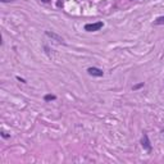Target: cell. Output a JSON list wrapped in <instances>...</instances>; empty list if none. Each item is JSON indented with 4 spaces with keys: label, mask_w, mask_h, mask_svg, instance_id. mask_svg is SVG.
<instances>
[{
    "label": "cell",
    "mask_w": 164,
    "mask_h": 164,
    "mask_svg": "<svg viewBox=\"0 0 164 164\" xmlns=\"http://www.w3.org/2000/svg\"><path fill=\"white\" fill-rule=\"evenodd\" d=\"M104 27V23L103 22H95V23H86L85 24V31L87 32H95L99 31Z\"/></svg>",
    "instance_id": "6da1fadb"
},
{
    "label": "cell",
    "mask_w": 164,
    "mask_h": 164,
    "mask_svg": "<svg viewBox=\"0 0 164 164\" xmlns=\"http://www.w3.org/2000/svg\"><path fill=\"white\" fill-rule=\"evenodd\" d=\"M141 146L144 147V150H146L147 153H151V144H150L149 136L146 133H144L142 139H141Z\"/></svg>",
    "instance_id": "7a4b0ae2"
},
{
    "label": "cell",
    "mask_w": 164,
    "mask_h": 164,
    "mask_svg": "<svg viewBox=\"0 0 164 164\" xmlns=\"http://www.w3.org/2000/svg\"><path fill=\"white\" fill-rule=\"evenodd\" d=\"M87 73L90 76H94V77H103V75H104L103 69L96 68V67H90V68L87 69Z\"/></svg>",
    "instance_id": "3957f363"
},
{
    "label": "cell",
    "mask_w": 164,
    "mask_h": 164,
    "mask_svg": "<svg viewBox=\"0 0 164 164\" xmlns=\"http://www.w3.org/2000/svg\"><path fill=\"white\" fill-rule=\"evenodd\" d=\"M45 35H46V36H49L50 38H53V40H55L57 43H60V44H62L63 41H64L62 36H59V35L55 33V32H53V31H46V32H45Z\"/></svg>",
    "instance_id": "277c9868"
},
{
    "label": "cell",
    "mask_w": 164,
    "mask_h": 164,
    "mask_svg": "<svg viewBox=\"0 0 164 164\" xmlns=\"http://www.w3.org/2000/svg\"><path fill=\"white\" fill-rule=\"evenodd\" d=\"M154 24L156 26H160V24H164V15H162V17H158L154 21Z\"/></svg>",
    "instance_id": "5b68a950"
},
{
    "label": "cell",
    "mask_w": 164,
    "mask_h": 164,
    "mask_svg": "<svg viewBox=\"0 0 164 164\" xmlns=\"http://www.w3.org/2000/svg\"><path fill=\"white\" fill-rule=\"evenodd\" d=\"M57 99V96L55 95H50V94H47V95H45L44 96V100L45 101H51V100H55Z\"/></svg>",
    "instance_id": "8992f818"
},
{
    "label": "cell",
    "mask_w": 164,
    "mask_h": 164,
    "mask_svg": "<svg viewBox=\"0 0 164 164\" xmlns=\"http://www.w3.org/2000/svg\"><path fill=\"white\" fill-rule=\"evenodd\" d=\"M144 85H145V83H144V82H141V83H137V85L132 86V90H133V91H136V90H139V89H141V87H144Z\"/></svg>",
    "instance_id": "52a82bcc"
},
{
    "label": "cell",
    "mask_w": 164,
    "mask_h": 164,
    "mask_svg": "<svg viewBox=\"0 0 164 164\" xmlns=\"http://www.w3.org/2000/svg\"><path fill=\"white\" fill-rule=\"evenodd\" d=\"M1 137H4V139H8V137H10V135H8V133L5 132V131L1 130Z\"/></svg>",
    "instance_id": "ba28073f"
},
{
    "label": "cell",
    "mask_w": 164,
    "mask_h": 164,
    "mask_svg": "<svg viewBox=\"0 0 164 164\" xmlns=\"http://www.w3.org/2000/svg\"><path fill=\"white\" fill-rule=\"evenodd\" d=\"M1 3H10V1H14V0H0Z\"/></svg>",
    "instance_id": "9c48e42d"
},
{
    "label": "cell",
    "mask_w": 164,
    "mask_h": 164,
    "mask_svg": "<svg viewBox=\"0 0 164 164\" xmlns=\"http://www.w3.org/2000/svg\"><path fill=\"white\" fill-rule=\"evenodd\" d=\"M17 80H18V81H21V82H23V83H26V81L23 78H21V77H17Z\"/></svg>",
    "instance_id": "30bf717a"
},
{
    "label": "cell",
    "mask_w": 164,
    "mask_h": 164,
    "mask_svg": "<svg viewBox=\"0 0 164 164\" xmlns=\"http://www.w3.org/2000/svg\"><path fill=\"white\" fill-rule=\"evenodd\" d=\"M58 6H63V3L62 1H60V0H59V1H58V4H57Z\"/></svg>",
    "instance_id": "8fae6325"
},
{
    "label": "cell",
    "mask_w": 164,
    "mask_h": 164,
    "mask_svg": "<svg viewBox=\"0 0 164 164\" xmlns=\"http://www.w3.org/2000/svg\"><path fill=\"white\" fill-rule=\"evenodd\" d=\"M41 1H43V3H49L50 0H41Z\"/></svg>",
    "instance_id": "7c38bea8"
}]
</instances>
